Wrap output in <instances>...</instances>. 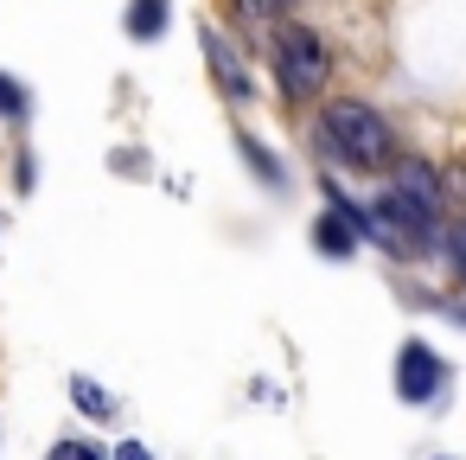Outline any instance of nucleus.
<instances>
[{
    "mask_svg": "<svg viewBox=\"0 0 466 460\" xmlns=\"http://www.w3.org/2000/svg\"><path fill=\"white\" fill-rule=\"evenodd\" d=\"M319 154L332 160V167H351V173H377L390 154H396V135H390V122L370 109V103H326V116H319Z\"/></svg>",
    "mask_w": 466,
    "mask_h": 460,
    "instance_id": "1",
    "label": "nucleus"
},
{
    "mask_svg": "<svg viewBox=\"0 0 466 460\" xmlns=\"http://www.w3.org/2000/svg\"><path fill=\"white\" fill-rule=\"evenodd\" d=\"M275 77H281V97H319L326 90V77H332V52H326V39L319 33H307V26H288L281 39H275Z\"/></svg>",
    "mask_w": 466,
    "mask_h": 460,
    "instance_id": "2",
    "label": "nucleus"
},
{
    "mask_svg": "<svg viewBox=\"0 0 466 460\" xmlns=\"http://www.w3.org/2000/svg\"><path fill=\"white\" fill-rule=\"evenodd\" d=\"M198 46H205V65H211V84L224 90V103H256V77H249L243 52L218 26H198Z\"/></svg>",
    "mask_w": 466,
    "mask_h": 460,
    "instance_id": "3",
    "label": "nucleus"
},
{
    "mask_svg": "<svg viewBox=\"0 0 466 460\" xmlns=\"http://www.w3.org/2000/svg\"><path fill=\"white\" fill-rule=\"evenodd\" d=\"M396 390H402V403H434V396L447 390V364H441L421 339H409V345L396 352Z\"/></svg>",
    "mask_w": 466,
    "mask_h": 460,
    "instance_id": "4",
    "label": "nucleus"
},
{
    "mask_svg": "<svg viewBox=\"0 0 466 460\" xmlns=\"http://www.w3.org/2000/svg\"><path fill=\"white\" fill-rule=\"evenodd\" d=\"M358 230H364V224H358V211H351V205H332V211L313 224V250L339 262V256H351V250H358Z\"/></svg>",
    "mask_w": 466,
    "mask_h": 460,
    "instance_id": "5",
    "label": "nucleus"
},
{
    "mask_svg": "<svg viewBox=\"0 0 466 460\" xmlns=\"http://www.w3.org/2000/svg\"><path fill=\"white\" fill-rule=\"evenodd\" d=\"M167 33V0H135L128 7V39H160Z\"/></svg>",
    "mask_w": 466,
    "mask_h": 460,
    "instance_id": "6",
    "label": "nucleus"
},
{
    "mask_svg": "<svg viewBox=\"0 0 466 460\" xmlns=\"http://www.w3.org/2000/svg\"><path fill=\"white\" fill-rule=\"evenodd\" d=\"M71 396H77V409H84V415H116V396H109V390H96L90 377H71Z\"/></svg>",
    "mask_w": 466,
    "mask_h": 460,
    "instance_id": "7",
    "label": "nucleus"
},
{
    "mask_svg": "<svg viewBox=\"0 0 466 460\" xmlns=\"http://www.w3.org/2000/svg\"><path fill=\"white\" fill-rule=\"evenodd\" d=\"M230 7H237V20H249V26H262V20H281V14L294 7V0H230Z\"/></svg>",
    "mask_w": 466,
    "mask_h": 460,
    "instance_id": "8",
    "label": "nucleus"
},
{
    "mask_svg": "<svg viewBox=\"0 0 466 460\" xmlns=\"http://www.w3.org/2000/svg\"><path fill=\"white\" fill-rule=\"evenodd\" d=\"M46 460H116V454H103L96 441H58V447H52Z\"/></svg>",
    "mask_w": 466,
    "mask_h": 460,
    "instance_id": "9",
    "label": "nucleus"
},
{
    "mask_svg": "<svg viewBox=\"0 0 466 460\" xmlns=\"http://www.w3.org/2000/svg\"><path fill=\"white\" fill-rule=\"evenodd\" d=\"M0 116H7V122H20V116H26V90H20L14 77H0Z\"/></svg>",
    "mask_w": 466,
    "mask_h": 460,
    "instance_id": "10",
    "label": "nucleus"
},
{
    "mask_svg": "<svg viewBox=\"0 0 466 460\" xmlns=\"http://www.w3.org/2000/svg\"><path fill=\"white\" fill-rule=\"evenodd\" d=\"M447 262H453V275L466 281V224H453V230H447Z\"/></svg>",
    "mask_w": 466,
    "mask_h": 460,
    "instance_id": "11",
    "label": "nucleus"
},
{
    "mask_svg": "<svg viewBox=\"0 0 466 460\" xmlns=\"http://www.w3.org/2000/svg\"><path fill=\"white\" fill-rule=\"evenodd\" d=\"M116 460H154V454H147V441H122V447H116Z\"/></svg>",
    "mask_w": 466,
    "mask_h": 460,
    "instance_id": "12",
    "label": "nucleus"
}]
</instances>
